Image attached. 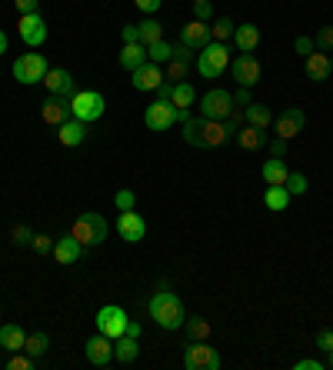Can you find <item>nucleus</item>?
<instances>
[{
    "label": "nucleus",
    "instance_id": "nucleus-1",
    "mask_svg": "<svg viewBox=\"0 0 333 370\" xmlns=\"http://www.w3.org/2000/svg\"><path fill=\"white\" fill-rule=\"evenodd\" d=\"M150 317L164 327V330H180L183 321H187V310H183V300L177 293L160 291L150 297Z\"/></svg>",
    "mask_w": 333,
    "mask_h": 370
},
{
    "label": "nucleus",
    "instance_id": "nucleus-2",
    "mask_svg": "<svg viewBox=\"0 0 333 370\" xmlns=\"http://www.w3.org/2000/svg\"><path fill=\"white\" fill-rule=\"evenodd\" d=\"M227 67H230V47L220 44V40H210V44L197 54V74L200 77L213 80V77H220Z\"/></svg>",
    "mask_w": 333,
    "mask_h": 370
},
{
    "label": "nucleus",
    "instance_id": "nucleus-3",
    "mask_svg": "<svg viewBox=\"0 0 333 370\" xmlns=\"http://www.w3.org/2000/svg\"><path fill=\"white\" fill-rule=\"evenodd\" d=\"M70 233H74L77 240L84 247H97L107 240V220L100 214H93V210H87V214H80L74 220V227H70Z\"/></svg>",
    "mask_w": 333,
    "mask_h": 370
},
{
    "label": "nucleus",
    "instance_id": "nucleus-4",
    "mask_svg": "<svg viewBox=\"0 0 333 370\" xmlns=\"http://www.w3.org/2000/svg\"><path fill=\"white\" fill-rule=\"evenodd\" d=\"M104 110H107V100H104V93H97V91H80L70 97V117H77V121H84V123L100 121Z\"/></svg>",
    "mask_w": 333,
    "mask_h": 370
},
{
    "label": "nucleus",
    "instance_id": "nucleus-5",
    "mask_svg": "<svg viewBox=\"0 0 333 370\" xmlns=\"http://www.w3.org/2000/svg\"><path fill=\"white\" fill-rule=\"evenodd\" d=\"M50 70L47 67V61H44V54H20L14 61V67H10V74H14V80L17 84H40L44 80V74Z\"/></svg>",
    "mask_w": 333,
    "mask_h": 370
},
{
    "label": "nucleus",
    "instance_id": "nucleus-6",
    "mask_svg": "<svg viewBox=\"0 0 333 370\" xmlns=\"http://www.w3.org/2000/svg\"><path fill=\"white\" fill-rule=\"evenodd\" d=\"M183 367L187 370H220V354L213 350L207 340H190L183 350Z\"/></svg>",
    "mask_w": 333,
    "mask_h": 370
},
{
    "label": "nucleus",
    "instance_id": "nucleus-7",
    "mask_svg": "<svg viewBox=\"0 0 333 370\" xmlns=\"http://www.w3.org/2000/svg\"><path fill=\"white\" fill-rule=\"evenodd\" d=\"M127 310L123 307H117V304H107V307H100L97 310V330L104 334V337H110V340H117V337H123V330H127Z\"/></svg>",
    "mask_w": 333,
    "mask_h": 370
},
{
    "label": "nucleus",
    "instance_id": "nucleus-8",
    "mask_svg": "<svg viewBox=\"0 0 333 370\" xmlns=\"http://www.w3.org/2000/svg\"><path fill=\"white\" fill-rule=\"evenodd\" d=\"M230 110H233V93L227 91H207L200 97V114L207 121H227Z\"/></svg>",
    "mask_w": 333,
    "mask_h": 370
},
{
    "label": "nucleus",
    "instance_id": "nucleus-9",
    "mask_svg": "<svg viewBox=\"0 0 333 370\" xmlns=\"http://www.w3.org/2000/svg\"><path fill=\"white\" fill-rule=\"evenodd\" d=\"M230 74L237 80V87H254L260 80V61L254 54H237V57L230 61Z\"/></svg>",
    "mask_w": 333,
    "mask_h": 370
},
{
    "label": "nucleus",
    "instance_id": "nucleus-10",
    "mask_svg": "<svg viewBox=\"0 0 333 370\" xmlns=\"http://www.w3.org/2000/svg\"><path fill=\"white\" fill-rule=\"evenodd\" d=\"M144 123H147L150 130H170V127L177 123V107H173L170 100H153L150 107L144 110Z\"/></svg>",
    "mask_w": 333,
    "mask_h": 370
},
{
    "label": "nucleus",
    "instance_id": "nucleus-11",
    "mask_svg": "<svg viewBox=\"0 0 333 370\" xmlns=\"http://www.w3.org/2000/svg\"><path fill=\"white\" fill-rule=\"evenodd\" d=\"M117 233H121V240H127V244H140L144 237H147V224H144V217L134 210H121V217H117Z\"/></svg>",
    "mask_w": 333,
    "mask_h": 370
},
{
    "label": "nucleus",
    "instance_id": "nucleus-12",
    "mask_svg": "<svg viewBox=\"0 0 333 370\" xmlns=\"http://www.w3.org/2000/svg\"><path fill=\"white\" fill-rule=\"evenodd\" d=\"M17 31H20V40L27 47H40L47 40V24L40 14H20L17 20Z\"/></svg>",
    "mask_w": 333,
    "mask_h": 370
},
{
    "label": "nucleus",
    "instance_id": "nucleus-13",
    "mask_svg": "<svg viewBox=\"0 0 333 370\" xmlns=\"http://www.w3.org/2000/svg\"><path fill=\"white\" fill-rule=\"evenodd\" d=\"M44 84L47 91L54 93V97H63V100H70L74 97V77H70V70H63V67H54V70H47L44 74Z\"/></svg>",
    "mask_w": 333,
    "mask_h": 370
},
{
    "label": "nucleus",
    "instance_id": "nucleus-14",
    "mask_svg": "<svg viewBox=\"0 0 333 370\" xmlns=\"http://www.w3.org/2000/svg\"><path fill=\"white\" fill-rule=\"evenodd\" d=\"M303 127H307V114H303L300 107H287L280 117H277V127H273V130H277V137L293 140Z\"/></svg>",
    "mask_w": 333,
    "mask_h": 370
},
{
    "label": "nucleus",
    "instance_id": "nucleus-15",
    "mask_svg": "<svg viewBox=\"0 0 333 370\" xmlns=\"http://www.w3.org/2000/svg\"><path fill=\"white\" fill-rule=\"evenodd\" d=\"M87 360H91L93 367H107V364L114 360V340L104 337V334L97 330V337L87 340Z\"/></svg>",
    "mask_w": 333,
    "mask_h": 370
},
{
    "label": "nucleus",
    "instance_id": "nucleus-16",
    "mask_svg": "<svg viewBox=\"0 0 333 370\" xmlns=\"http://www.w3.org/2000/svg\"><path fill=\"white\" fill-rule=\"evenodd\" d=\"M134 74V91H157L160 84H164V74H160V63H144V67H137V70H130Z\"/></svg>",
    "mask_w": 333,
    "mask_h": 370
},
{
    "label": "nucleus",
    "instance_id": "nucleus-17",
    "mask_svg": "<svg viewBox=\"0 0 333 370\" xmlns=\"http://www.w3.org/2000/svg\"><path fill=\"white\" fill-rule=\"evenodd\" d=\"M40 117H44V123H50V127H61L63 121H70V100L50 93L44 100V107H40Z\"/></svg>",
    "mask_w": 333,
    "mask_h": 370
},
{
    "label": "nucleus",
    "instance_id": "nucleus-18",
    "mask_svg": "<svg viewBox=\"0 0 333 370\" xmlns=\"http://www.w3.org/2000/svg\"><path fill=\"white\" fill-rule=\"evenodd\" d=\"M180 44L194 47V50H203V47L210 44V24H203V20H190L187 27H180Z\"/></svg>",
    "mask_w": 333,
    "mask_h": 370
},
{
    "label": "nucleus",
    "instance_id": "nucleus-19",
    "mask_svg": "<svg viewBox=\"0 0 333 370\" xmlns=\"http://www.w3.org/2000/svg\"><path fill=\"white\" fill-rule=\"evenodd\" d=\"M80 250H84V244L77 240L74 233H63L61 240H54V257H57L61 267H70V263L80 261Z\"/></svg>",
    "mask_w": 333,
    "mask_h": 370
},
{
    "label": "nucleus",
    "instance_id": "nucleus-20",
    "mask_svg": "<svg viewBox=\"0 0 333 370\" xmlns=\"http://www.w3.org/2000/svg\"><path fill=\"white\" fill-rule=\"evenodd\" d=\"M303 74H307V80H313V84L327 80L333 74L330 70V54H327V50H313V54L307 57V63H303Z\"/></svg>",
    "mask_w": 333,
    "mask_h": 370
},
{
    "label": "nucleus",
    "instance_id": "nucleus-21",
    "mask_svg": "<svg viewBox=\"0 0 333 370\" xmlns=\"http://www.w3.org/2000/svg\"><path fill=\"white\" fill-rule=\"evenodd\" d=\"M57 140H61V147H80L84 140H87V123L70 117V121H63L57 127Z\"/></svg>",
    "mask_w": 333,
    "mask_h": 370
},
{
    "label": "nucleus",
    "instance_id": "nucleus-22",
    "mask_svg": "<svg viewBox=\"0 0 333 370\" xmlns=\"http://www.w3.org/2000/svg\"><path fill=\"white\" fill-rule=\"evenodd\" d=\"M200 137H203V147H220L230 140V130L224 121H207L203 117V127H200Z\"/></svg>",
    "mask_w": 333,
    "mask_h": 370
},
{
    "label": "nucleus",
    "instance_id": "nucleus-23",
    "mask_svg": "<svg viewBox=\"0 0 333 370\" xmlns=\"http://www.w3.org/2000/svg\"><path fill=\"white\" fill-rule=\"evenodd\" d=\"M260 44V31L254 24H243V27H233V47L237 54H254Z\"/></svg>",
    "mask_w": 333,
    "mask_h": 370
},
{
    "label": "nucleus",
    "instance_id": "nucleus-24",
    "mask_svg": "<svg viewBox=\"0 0 333 370\" xmlns=\"http://www.w3.org/2000/svg\"><path fill=\"white\" fill-rule=\"evenodd\" d=\"M147 63V47L140 44H123L121 47V67L123 70H137V67H144Z\"/></svg>",
    "mask_w": 333,
    "mask_h": 370
},
{
    "label": "nucleus",
    "instance_id": "nucleus-25",
    "mask_svg": "<svg viewBox=\"0 0 333 370\" xmlns=\"http://www.w3.org/2000/svg\"><path fill=\"white\" fill-rule=\"evenodd\" d=\"M263 180H267V187H284L287 184V177H290V170H287V164L280 160V157H270L267 164H263Z\"/></svg>",
    "mask_w": 333,
    "mask_h": 370
},
{
    "label": "nucleus",
    "instance_id": "nucleus-26",
    "mask_svg": "<svg viewBox=\"0 0 333 370\" xmlns=\"http://www.w3.org/2000/svg\"><path fill=\"white\" fill-rule=\"evenodd\" d=\"M137 354H140V340L137 337H117L114 340V360H121V364H134Z\"/></svg>",
    "mask_w": 333,
    "mask_h": 370
},
{
    "label": "nucleus",
    "instance_id": "nucleus-27",
    "mask_svg": "<svg viewBox=\"0 0 333 370\" xmlns=\"http://www.w3.org/2000/svg\"><path fill=\"white\" fill-rule=\"evenodd\" d=\"M24 340H27L24 327H17V324L0 327V347H3L7 354H14V350H24Z\"/></svg>",
    "mask_w": 333,
    "mask_h": 370
},
{
    "label": "nucleus",
    "instance_id": "nucleus-28",
    "mask_svg": "<svg viewBox=\"0 0 333 370\" xmlns=\"http://www.w3.org/2000/svg\"><path fill=\"white\" fill-rule=\"evenodd\" d=\"M263 203H267V210H273V214H284V210H287V203H290V190H287V187H267Z\"/></svg>",
    "mask_w": 333,
    "mask_h": 370
},
{
    "label": "nucleus",
    "instance_id": "nucleus-29",
    "mask_svg": "<svg viewBox=\"0 0 333 370\" xmlns=\"http://www.w3.org/2000/svg\"><path fill=\"white\" fill-rule=\"evenodd\" d=\"M194 100H197V93H194V84H173V93H170V104L173 107H183V110H190L194 107Z\"/></svg>",
    "mask_w": 333,
    "mask_h": 370
},
{
    "label": "nucleus",
    "instance_id": "nucleus-30",
    "mask_svg": "<svg viewBox=\"0 0 333 370\" xmlns=\"http://www.w3.org/2000/svg\"><path fill=\"white\" fill-rule=\"evenodd\" d=\"M237 144H240L243 151H260V147H263V130L247 123V127H240V130H237Z\"/></svg>",
    "mask_w": 333,
    "mask_h": 370
},
{
    "label": "nucleus",
    "instance_id": "nucleus-31",
    "mask_svg": "<svg viewBox=\"0 0 333 370\" xmlns=\"http://www.w3.org/2000/svg\"><path fill=\"white\" fill-rule=\"evenodd\" d=\"M24 350L37 360V357H44L47 350H50V337H47L44 330H33V334H27V340H24Z\"/></svg>",
    "mask_w": 333,
    "mask_h": 370
},
{
    "label": "nucleus",
    "instance_id": "nucleus-32",
    "mask_svg": "<svg viewBox=\"0 0 333 370\" xmlns=\"http://www.w3.org/2000/svg\"><path fill=\"white\" fill-rule=\"evenodd\" d=\"M247 123H250V127H260V130H267V127H270V110L263 107V104H247Z\"/></svg>",
    "mask_w": 333,
    "mask_h": 370
},
{
    "label": "nucleus",
    "instance_id": "nucleus-33",
    "mask_svg": "<svg viewBox=\"0 0 333 370\" xmlns=\"http://www.w3.org/2000/svg\"><path fill=\"white\" fill-rule=\"evenodd\" d=\"M183 330H187V337H190V340H207V337H210V321H203V317H190V321H183Z\"/></svg>",
    "mask_w": 333,
    "mask_h": 370
},
{
    "label": "nucleus",
    "instance_id": "nucleus-34",
    "mask_svg": "<svg viewBox=\"0 0 333 370\" xmlns=\"http://www.w3.org/2000/svg\"><path fill=\"white\" fill-rule=\"evenodd\" d=\"M157 40H164V24H157V20H144L140 24V44L150 47Z\"/></svg>",
    "mask_w": 333,
    "mask_h": 370
},
{
    "label": "nucleus",
    "instance_id": "nucleus-35",
    "mask_svg": "<svg viewBox=\"0 0 333 370\" xmlns=\"http://www.w3.org/2000/svg\"><path fill=\"white\" fill-rule=\"evenodd\" d=\"M173 57V44H166V40H157V44L147 47V61L150 63H166Z\"/></svg>",
    "mask_w": 333,
    "mask_h": 370
},
{
    "label": "nucleus",
    "instance_id": "nucleus-36",
    "mask_svg": "<svg viewBox=\"0 0 333 370\" xmlns=\"http://www.w3.org/2000/svg\"><path fill=\"white\" fill-rule=\"evenodd\" d=\"M200 127H203V117H190V121H183V140L190 144V147H203V137H200Z\"/></svg>",
    "mask_w": 333,
    "mask_h": 370
},
{
    "label": "nucleus",
    "instance_id": "nucleus-37",
    "mask_svg": "<svg viewBox=\"0 0 333 370\" xmlns=\"http://www.w3.org/2000/svg\"><path fill=\"white\" fill-rule=\"evenodd\" d=\"M230 37H233V24H230V17H220V20H213V24H210V40H220V44H227Z\"/></svg>",
    "mask_w": 333,
    "mask_h": 370
},
{
    "label": "nucleus",
    "instance_id": "nucleus-38",
    "mask_svg": "<svg viewBox=\"0 0 333 370\" xmlns=\"http://www.w3.org/2000/svg\"><path fill=\"white\" fill-rule=\"evenodd\" d=\"M187 70H190V63L177 61V57L166 61V80H173V84H183V80H187Z\"/></svg>",
    "mask_w": 333,
    "mask_h": 370
},
{
    "label": "nucleus",
    "instance_id": "nucleus-39",
    "mask_svg": "<svg viewBox=\"0 0 333 370\" xmlns=\"http://www.w3.org/2000/svg\"><path fill=\"white\" fill-rule=\"evenodd\" d=\"M7 367L10 370H31L33 367V357L27 350H14V354L7 357Z\"/></svg>",
    "mask_w": 333,
    "mask_h": 370
},
{
    "label": "nucleus",
    "instance_id": "nucleus-40",
    "mask_svg": "<svg viewBox=\"0 0 333 370\" xmlns=\"http://www.w3.org/2000/svg\"><path fill=\"white\" fill-rule=\"evenodd\" d=\"M10 240H14L17 247H27L33 240V231L27 224H14V227H10Z\"/></svg>",
    "mask_w": 333,
    "mask_h": 370
},
{
    "label": "nucleus",
    "instance_id": "nucleus-41",
    "mask_svg": "<svg viewBox=\"0 0 333 370\" xmlns=\"http://www.w3.org/2000/svg\"><path fill=\"white\" fill-rule=\"evenodd\" d=\"M284 187L290 190V197H300V194H307V177L303 174H290Z\"/></svg>",
    "mask_w": 333,
    "mask_h": 370
},
{
    "label": "nucleus",
    "instance_id": "nucleus-42",
    "mask_svg": "<svg viewBox=\"0 0 333 370\" xmlns=\"http://www.w3.org/2000/svg\"><path fill=\"white\" fill-rule=\"evenodd\" d=\"M33 254H54V237H47V233H33Z\"/></svg>",
    "mask_w": 333,
    "mask_h": 370
},
{
    "label": "nucleus",
    "instance_id": "nucleus-43",
    "mask_svg": "<svg viewBox=\"0 0 333 370\" xmlns=\"http://www.w3.org/2000/svg\"><path fill=\"white\" fill-rule=\"evenodd\" d=\"M114 203H117V210H134V203H137L134 190H117V194H114Z\"/></svg>",
    "mask_w": 333,
    "mask_h": 370
},
{
    "label": "nucleus",
    "instance_id": "nucleus-44",
    "mask_svg": "<svg viewBox=\"0 0 333 370\" xmlns=\"http://www.w3.org/2000/svg\"><path fill=\"white\" fill-rule=\"evenodd\" d=\"M313 44H317L320 50H333V27H320V33L313 37Z\"/></svg>",
    "mask_w": 333,
    "mask_h": 370
},
{
    "label": "nucleus",
    "instance_id": "nucleus-45",
    "mask_svg": "<svg viewBox=\"0 0 333 370\" xmlns=\"http://www.w3.org/2000/svg\"><path fill=\"white\" fill-rule=\"evenodd\" d=\"M194 54H197V50H194V47L180 44V40H177V44H173V57H177V61H183V63H194Z\"/></svg>",
    "mask_w": 333,
    "mask_h": 370
},
{
    "label": "nucleus",
    "instance_id": "nucleus-46",
    "mask_svg": "<svg viewBox=\"0 0 333 370\" xmlns=\"http://www.w3.org/2000/svg\"><path fill=\"white\" fill-rule=\"evenodd\" d=\"M293 50H297V54H303V57H310V54H313V50H317V44H313V40H310V37H297V40H293Z\"/></svg>",
    "mask_w": 333,
    "mask_h": 370
},
{
    "label": "nucleus",
    "instance_id": "nucleus-47",
    "mask_svg": "<svg viewBox=\"0 0 333 370\" xmlns=\"http://www.w3.org/2000/svg\"><path fill=\"white\" fill-rule=\"evenodd\" d=\"M194 14H197V20L210 24V20H213V7H210V0H200V3H194Z\"/></svg>",
    "mask_w": 333,
    "mask_h": 370
},
{
    "label": "nucleus",
    "instance_id": "nucleus-48",
    "mask_svg": "<svg viewBox=\"0 0 333 370\" xmlns=\"http://www.w3.org/2000/svg\"><path fill=\"white\" fill-rule=\"evenodd\" d=\"M121 37H123V44H137L140 40V24H123Z\"/></svg>",
    "mask_w": 333,
    "mask_h": 370
},
{
    "label": "nucleus",
    "instance_id": "nucleus-49",
    "mask_svg": "<svg viewBox=\"0 0 333 370\" xmlns=\"http://www.w3.org/2000/svg\"><path fill=\"white\" fill-rule=\"evenodd\" d=\"M317 347L330 354V350H333V330H320V334H317Z\"/></svg>",
    "mask_w": 333,
    "mask_h": 370
},
{
    "label": "nucleus",
    "instance_id": "nucleus-50",
    "mask_svg": "<svg viewBox=\"0 0 333 370\" xmlns=\"http://www.w3.org/2000/svg\"><path fill=\"white\" fill-rule=\"evenodd\" d=\"M37 3H40V0H14V7L20 14H37Z\"/></svg>",
    "mask_w": 333,
    "mask_h": 370
},
{
    "label": "nucleus",
    "instance_id": "nucleus-51",
    "mask_svg": "<svg viewBox=\"0 0 333 370\" xmlns=\"http://www.w3.org/2000/svg\"><path fill=\"white\" fill-rule=\"evenodd\" d=\"M293 370H323V364H320V360H310V357H303V360L293 364Z\"/></svg>",
    "mask_w": 333,
    "mask_h": 370
},
{
    "label": "nucleus",
    "instance_id": "nucleus-52",
    "mask_svg": "<svg viewBox=\"0 0 333 370\" xmlns=\"http://www.w3.org/2000/svg\"><path fill=\"white\" fill-rule=\"evenodd\" d=\"M233 104H237V107H247V104H254V100H250V87H240V91H237V97H233Z\"/></svg>",
    "mask_w": 333,
    "mask_h": 370
},
{
    "label": "nucleus",
    "instance_id": "nucleus-53",
    "mask_svg": "<svg viewBox=\"0 0 333 370\" xmlns=\"http://www.w3.org/2000/svg\"><path fill=\"white\" fill-rule=\"evenodd\" d=\"M284 154H287V140L277 137V140L270 144V157H284Z\"/></svg>",
    "mask_w": 333,
    "mask_h": 370
},
{
    "label": "nucleus",
    "instance_id": "nucleus-54",
    "mask_svg": "<svg viewBox=\"0 0 333 370\" xmlns=\"http://www.w3.org/2000/svg\"><path fill=\"white\" fill-rule=\"evenodd\" d=\"M134 3L140 7V10H144V14H153V10L160 7V0H134Z\"/></svg>",
    "mask_w": 333,
    "mask_h": 370
},
{
    "label": "nucleus",
    "instance_id": "nucleus-55",
    "mask_svg": "<svg viewBox=\"0 0 333 370\" xmlns=\"http://www.w3.org/2000/svg\"><path fill=\"white\" fill-rule=\"evenodd\" d=\"M170 93H173V84H160L157 87V100H170Z\"/></svg>",
    "mask_w": 333,
    "mask_h": 370
},
{
    "label": "nucleus",
    "instance_id": "nucleus-56",
    "mask_svg": "<svg viewBox=\"0 0 333 370\" xmlns=\"http://www.w3.org/2000/svg\"><path fill=\"white\" fill-rule=\"evenodd\" d=\"M123 334H127V337H137V340H140V324H137V321H127V330H123Z\"/></svg>",
    "mask_w": 333,
    "mask_h": 370
},
{
    "label": "nucleus",
    "instance_id": "nucleus-57",
    "mask_svg": "<svg viewBox=\"0 0 333 370\" xmlns=\"http://www.w3.org/2000/svg\"><path fill=\"white\" fill-rule=\"evenodd\" d=\"M3 54H7V33L0 31V57H3Z\"/></svg>",
    "mask_w": 333,
    "mask_h": 370
},
{
    "label": "nucleus",
    "instance_id": "nucleus-58",
    "mask_svg": "<svg viewBox=\"0 0 333 370\" xmlns=\"http://www.w3.org/2000/svg\"><path fill=\"white\" fill-rule=\"evenodd\" d=\"M327 367L333 370V350H330V354H327Z\"/></svg>",
    "mask_w": 333,
    "mask_h": 370
},
{
    "label": "nucleus",
    "instance_id": "nucleus-59",
    "mask_svg": "<svg viewBox=\"0 0 333 370\" xmlns=\"http://www.w3.org/2000/svg\"><path fill=\"white\" fill-rule=\"evenodd\" d=\"M330 70H333V54H330Z\"/></svg>",
    "mask_w": 333,
    "mask_h": 370
},
{
    "label": "nucleus",
    "instance_id": "nucleus-60",
    "mask_svg": "<svg viewBox=\"0 0 333 370\" xmlns=\"http://www.w3.org/2000/svg\"><path fill=\"white\" fill-rule=\"evenodd\" d=\"M194 3H200V0H194Z\"/></svg>",
    "mask_w": 333,
    "mask_h": 370
}]
</instances>
